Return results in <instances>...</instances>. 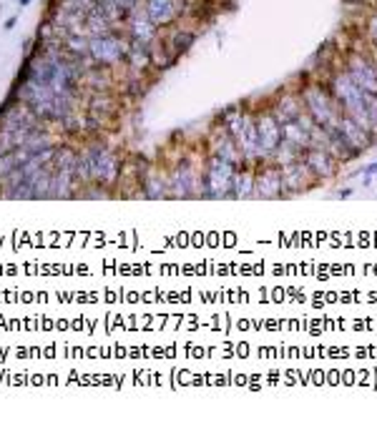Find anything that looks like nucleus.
<instances>
[{
	"mask_svg": "<svg viewBox=\"0 0 377 444\" xmlns=\"http://www.w3.org/2000/svg\"><path fill=\"white\" fill-rule=\"evenodd\" d=\"M347 73L365 93H377V68L370 63V61H365V58H352Z\"/></svg>",
	"mask_w": 377,
	"mask_h": 444,
	"instance_id": "12",
	"label": "nucleus"
},
{
	"mask_svg": "<svg viewBox=\"0 0 377 444\" xmlns=\"http://www.w3.org/2000/svg\"><path fill=\"white\" fill-rule=\"evenodd\" d=\"M126 33H128V41L131 43H139V45H146V48H151L154 43H156L159 38V28L151 23V18L146 15V10H139L136 8L134 13L128 15L126 21Z\"/></svg>",
	"mask_w": 377,
	"mask_h": 444,
	"instance_id": "6",
	"label": "nucleus"
},
{
	"mask_svg": "<svg viewBox=\"0 0 377 444\" xmlns=\"http://www.w3.org/2000/svg\"><path fill=\"white\" fill-rule=\"evenodd\" d=\"M234 173H236V166L234 163L224 161L219 156H212L207 161V171H204V189L201 193L209 198H224V196H232V181H234Z\"/></svg>",
	"mask_w": 377,
	"mask_h": 444,
	"instance_id": "3",
	"label": "nucleus"
},
{
	"mask_svg": "<svg viewBox=\"0 0 377 444\" xmlns=\"http://www.w3.org/2000/svg\"><path fill=\"white\" fill-rule=\"evenodd\" d=\"M302 113V103L294 98H285L279 101L277 108H274V116H277L279 123H287V120H294Z\"/></svg>",
	"mask_w": 377,
	"mask_h": 444,
	"instance_id": "16",
	"label": "nucleus"
},
{
	"mask_svg": "<svg viewBox=\"0 0 377 444\" xmlns=\"http://www.w3.org/2000/svg\"><path fill=\"white\" fill-rule=\"evenodd\" d=\"M305 106L307 113L312 116V120L317 126L325 128H335L342 118V108L335 98H329L327 93L320 91V88H312V91L305 93Z\"/></svg>",
	"mask_w": 377,
	"mask_h": 444,
	"instance_id": "4",
	"label": "nucleus"
},
{
	"mask_svg": "<svg viewBox=\"0 0 377 444\" xmlns=\"http://www.w3.org/2000/svg\"><path fill=\"white\" fill-rule=\"evenodd\" d=\"M365 106H367V116H370L372 134H377V93H365Z\"/></svg>",
	"mask_w": 377,
	"mask_h": 444,
	"instance_id": "18",
	"label": "nucleus"
},
{
	"mask_svg": "<svg viewBox=\"0 0 377 444\" xmlns=\"http://www.w3.org/2000/svg\"><path fill=\"white\" fill-rule=\"evenodd\" d=\"M256 126V141H259V151L262 156H272L282 143V123L277 120L274 113H262L254 120Z\"/></svg>",
	"mask_w": 377,
	"mask_h": 444,
	"instance_id": "5",
	"label": "nucleus"
},
{
	"mask_svg": "<svg viewBox=\"0 0 377 444\" xmlns=\"http://www.w3.org/2000/svg\"><path fill=\"white\" fill-rule=\"evenodd\" d=\"M370 33H372V38L377 41V18L372 21V25H370Z\"/></svg>",
	"mask_w": 377,
	"mask_h": 444,
	"instance_id": "19",
	"label": "nucleus"
},
{
	"mask_svg": "<svg viewBox=\"0 0 377 444\" xmlns=\"http://www.w3.org/2000/svg\"><path fill=\"white\" fill-rule=\"evenodd\" d=\"M305 163L314 178H327L335 173V156L329 154L327 148H307Z\"/></svg>",
	"mask_w": 377,
	"mask_h": 444,
	"instance_id": "11",
	"label": "nucleus"
},
{
	"mask_svg": "<svg viewBox=\"0 0 377 444\" xmlns=\"http://www.w3.org/2000/svg\"><path fill=\"white\" fill-rule=\"evenodd\" d=\"M166 184H169V181H161V178H149V181H146V191H143V193H146L149 198H161V196H166V193H169V191H166Z\"/></svg>",
	"mask_w": 377,
	"mask_h": 444,
	"instance_id": "17",
	"label": "nucleus"
},
{
	"mask_svg": "<svg viewBox=\"0 0 377 444\" xmlns=\"http://www.w3.org/2000/svg\"><path fill=\"white\" fill-rule=\"evenodd\" d=\"M143 10L156 28H164L184 13V0H143Z\"/></svg>",
	"mask_w": 377,
	"mask_h": 444,
	"instance_id": "7",
	"label": "nucleus"
},
{
	"mask_svg": "<svg viewBox=\"0 0 377 444\" xmlns=\"http://www.w3.org/2000/svg\"><path fill=\"white\" fill-rule=\"evenodd\" d=\"M285 193V181H282V166H267L254 176V196L259 198H279Z\"/></svg>",
	"mask_w": 377,
	"mask_h": 444,
	"instance_id": "8",
	"label": "nucleus"
},
{
	"mask_svg": "<svg viewBox=\"0 0 377 444\" xmlns=\"http://www.w3.org/2000/svg\"><path fill=\"white\" fill-rule=\"evenodd\" d=\"M307 178H314L312 171L307 169L305 161H292L282 166V181H285V191L297 193V191L307 189Z\"/></svg>",
	"mask_w": 377,
	"mask_h": 444,
	"instance_id": "13",
	"label": "nucleus"
},
{
	"mask_svg": "<svg viewBox=\"0 0 377 444\" xmlns=\"http://www.w3.org/2000/svg\"><path fill=\"white\" fill-rule=\"evenodd\" d=\"M349 3H357V0H349Z\"/></svg>",
	"mask_w": 377,
	"mask_h": 444,
	"instance_id": "22",
	"label": "nucleus"
},
{
	"mask_svg": "<svg viewBox=\"0 0 377 444\" xmlns=\"http://www.w3.org/2000/svg\"><path fill=\"white\" fill-rule=\"evenodd\" d=\"M18 3H21V6H28V3H30V0H18Z\"/></svg>",
	"mask_w": 377,
	"mask_h": 444,
	"instance_id": "21",
	"label": "nucleus"
},
{
	"mask_svg": "<svg viewBox=\"0 0 377 444\" xmlns=\"http://www.w3.org/2000/svg\"><path fill=\"white\" fill-rule=\"evenodd\" d=\"M337 131H340L342 141L347 143V148L352 151V154H360V151H365V148L370 146V138L372 134L367 131V128H363L360 123H355L352 118H347L345 113H342L340 123H337Z\"/></svg>",
	"mask_w": 377,
	"mask_h": 444,
	"instance_id": "9",
	"label": "nucleus"
},
{
	"mask_svg": "<svg viewBox=\"0 0 377 444\" xmlns=\"http://www.w3.org/2000/svg\"><path fill=\"white\" fill-rule=\"evenodd\" d=\"M126 53H128V41L119 30H108V33L88 38V56H91L93 65L111 68V65L126 61Z\"/></svg>",
	"mask_w": 377,
	"mask_h": 444,
	"instance_id": "2",
	"label": "nucleus"
},
{
	"mask_svg": "<svg viewBox=\"0 0 377 444\" xmlns=\"http://www.w3.org/2000/svg\"><path fill=\"white\" fill-rule=\"evenodd\" d=\"M196 181H199V176L194 173L192 163L189 161L179 163L176 171L169 178V186H171L169 193L171 196H194L196 193Z\"/></svg>",
	"mask_w": 377,
	"mask_h": 444,
	"instance_id": "10",
	"label": "nucleus"
},
{
	"mask_svg": "<svg viewBox=\"0 0 377 444\" xmlns=\"http://www.w3.org/2000/svg\"><path fill=\"white\" fill-rule=\"evenodd\" d=\"M232 196L236 198L254 196V173H249V171H236L234 181H232Z\"/></svg>",
	"mask_w": 377,
	"mask_h": 444,
	"instance_id": "15",
	"label": "nucleus"
},
{
	"mask_svg": "<svg viewBox=\"0 0 377 444\" xmlns=\"http://www.w3.org/2000/svg\"><path fill=\"white\" fill-rule=\"evenodd\" d=\"M377 171V163H372V166H367V169H365V173H375Z\"/></svg>",
	"mask_w": 377,
	"mask_h": 444,
	"instance_id": "20",
	"label": "nucleus"
},
{
	"mask_svg": "<svg viewBox=\"0 0 377 444\" xmlns=\"http://www.w3.org/2000/svg\"><path fill=\"white\" fill-rule=\"evenodd\" d=\"M121 173V158L103 143L76 151V163H73V178L76 184H103L111 186Z\"/></svg>",
	"mask_w": 377,
	"mask_h": 444,
	"instance_id": "1",
	"label": "nucleus"
},
{
	"mask_svg": "<svg viewBox=\"0 0 377 444\" xmlns=\"http://www.w3.org/2000/svg\"><path fill=\"white\" fill-rule=\"evenodd\" d=\"M214 156H219V158L234 163V166L242 161V151H239V146L234 143V138L227 134V128L214 138Z\"/></svg>",
	"mask_w": 377,
	"mask_h": 444,
	"instance_id": "14",
	"label": "nucleus"
}]
</instances>
